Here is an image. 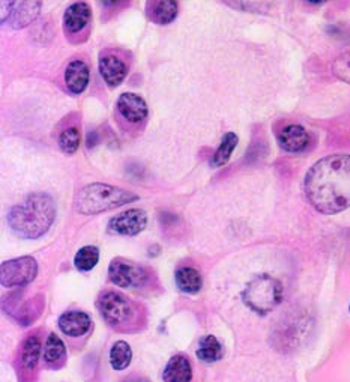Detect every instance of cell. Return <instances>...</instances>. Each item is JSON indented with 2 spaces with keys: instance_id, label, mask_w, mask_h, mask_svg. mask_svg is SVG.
<instances>
[{
  "instance_id": "6da1fadb",
  "label": "cell",
  "mask_w": 350,
  "mask_h": 382,
  "mask_svg": "<svg viewBox=\"0 0 350 382\" xmlns=\"http://www.w3.org/2000/svg\"><path fill=\"white\" fill-rule=\"evenodd\" d=\"M308 202L322 214H337L350 207V155L335 154L319 159L305 175Z\"/></svg>"
},
{
  "instance_id": "7a4b0ae2",
  "label": "cell",
  "mask_w": 350,
  "mask_h": 382,
  "mask_svg": "<svg viewBox=\"0 0 350 382\" xmlns=\"http://www.w3.org/2000/svg\"><path fill=\"white\" fill-rule=\"evenodd\" d=\"M56 217V205L47 193H33L8 212L12 232L24 239H37L50 229Z\"/></svg>"
},
{
  "instance_id": "3957f363",
  "label": "cell",
  "mask_w": 350,
  "mask_h": 382,
  "mask_svg": "<svg viewBox=\"0 0 350 382\" xmlns=\"http://www.w3.org/2000/svg\"><path fill=\"white\" fill-rule=\"evenodd\" d=\"M139 200L137 194L109 184H89L76 194L74 208L78 214L96 216Z\"/></svg>"
},
{
  "instance_id": "277c9868",
  "label": "cell",
  "mask_w": 350,
  "mask_h": 382,
  "mask_svg": "<svg viewBox=\"0 0 350 382\" xmlns=\"http://www.w3.org/2000/svg\"><path fill=\"white\" fill-rule=\"evenodd\" d=\"M242 299L259 315H266L281 303L283 286L271 275H257L247 284L244 294H242Z\"/></svg>"
},
{
  "instance_id": "5b68a950",
  "label": "cell",
  "mask_w": 350,
  "mask_h": 382,
  "mask_svg": "<svg viewBox=\"0 0 350 382\" xmlns=\"http://www.w3.org/2000/svg\"><path fill=\"white\" fill-rule=\"evenodd\" d=\"M38 274V263L30 256L6 261L0 266V281L3 288H23L35 280Z\"/></svg>"
},
{
  "instance_id": "8992f818",
  "label": "cell",
  "mask_w": 350,
  "mask_h": 382,
  "mask_svg": "<svg viewBox=\"0 0 350 382\" xmlns=\"http://www.w3.org/2000/svg\"><path fill=\"white\" fill-rule=\"evenodd\" d=\"M96 307L104 321L112 327L127 324L134 316V310L130 299L118 294V292H104L98 298Z\"/></svg>"
},
{
  "instance_id": "52a82bcc",
  "label": "cell",
  "mask_w": 350,
  "mask_h": 382,
  "mask_svg": "<svg viewBox=\"0 0 350 382\" xmlns=\"http://www.w3.org/2000/svg\"><path fill=\"white\" fill-rule=\"evenodd\" d=\"M109 277L119 288H141L146 283L148 274L141 266L122 259H114L110 263Z\"/></svg>"
},
{
  "instance_id": "ba28073f",
  "label": "cell",
  "mask_w": 350,
  "mask_h": 382,
  "mask_svg": "<svg viewBox=\"0 0 350 382\" xmlns=\"http://www.w3.org/2000/svg\"><path fill=\"white\" fill-rule=\"evenodd\" d=\"M146 225H148L146 212L139 208H134L113 217L109 221V230L112 234L132 236L140 234L141 230H145Z\"/></svg>"
},
{
  "instance_id": "9c48e42d",
  "label": "cell",
  "mask_w": 350,
  "mask_h": 382,
  "mask_svg": "<svg viewBox=\"0 0 350 382\" xmlns=\"http://www.w3.org/2000/svg\"><path fill=\"white\" fill-rule=\"evenodd\" d=\"M116 105H118V112L122 114V118L131 123H139L148 116V104L137 94H122Z\"/></svg>"
},
{
  "instance_id": "30bf717a",
  "label": "cell",
  "mask_w": 350,
  "mask_h": 382,
  "mask_svg": "<svg viewBox=\"0 0 350 382\" xmlns=\"http://www.w3.org/2000/svg\"><path fill=\"white\" fill-rule=\"evenodd\" d=\"M100 73L107 85L110 87H116L127 77L128 67L121 58L114 55H105L100 59Z\"/></svg>"
},
{
  "instance_id": "8fae6325",
  "label": "cell",
  "mask_w": 350,
  "mask_h": 382,
  "mask_svg": "<svg viewBox=\"0 0 350 382\" xmlns=\"http://www.w3.org/2000/svg\"><path fill=\"white\" fill-rule=\"evenodd\" d=\"M91 21V8L86 2H76L64 14V29L67 35L82 32Z\"/></svg>"
},
{
  "instance_id": "7c38bea8",
  "label": "cell",
  "mask_w": 350,
  "mask_h": 382,
  "mask_svg": "<svg viewBox=\"0 0 350 382\" xmlns=\"http://www.w3.org/2000/svg\"><path fill=\"white\" fill-rule=\"evenodd\" d=\"M58 324L64 334L71 337H80L89 331L92 322L87 313L80 312V310H71V312H65L59 318Z\"/></svg>"
},
{
  "instance_id": "4fadbf2b",
  "label": "cell",
  "mask_w": 350,
  "mask_h": 382,
  "mask_svg": "<svg viewBox=\"0 0 350 382\" xmlns=\"http://www.w3.org/2000/svg\"><path fill=\"white\" fill-rule=\"evenodd\" d=\"M308 132L301 125H289L280 131L278 144L286 153H301L308 145Z\"/></svg>"
},
{
  "instance_id": "5bb4252c",
  "label": "cell",
  "mask_w": 350,
  "mask_h": 382,
  "mask_svg": "<svg viewBox=\"0 0 350 382\" xmlns=\"http://www.w3.org/2000/svg\"><path fill=\"white\" fill-rule=\"evenodd\" d=\"M41 2H14L12 5V12L8 23L11 24V28L14 29H23L28 28L30 23L35 21L40 11H41Z\"/></svg>"
},
{
  "instance_id": "9a60e30c",
  "label": "cell",
  "mask_w": 350,
  "mask_h": 382,
  "mask_svg": "<svg viewBox=\"0 0 350 382\" xmlns=\"http://www.w3.org/2000/svg\"><path fill=\"white\" fill-rule=\"evenodd\" d=\"M65 83L71 94L78 95L85 92L89 83V68L83 60L69 62L65 71Z\"/></svg>"
},
{
  "instance_id": "2e32d148",
  "label": "cell",
  "mask_w": 350,
  "mask_h": 382,
  "mask_svg": "<svg viewBox=\"0 0 350 382\" xmlns=\"http://www.w3.org/2000/svg\"><path fill=\"white\" fill-rule=\"evenodd\" d=\"M191 378V364L185 355H175L168 360L163 373L164 382H190Z\"/></svg>"
},
{
  "instance_id": "e0dca14e",
  "label": "cell",
  "mask_w": 350,
  "mask_h": 382,
  "mask_svg": "<svg viewBox=\"0 0 350 382\" xmlns=\"http://www.w3.org/2000/svg\"><path fill=\"white\" fill-rule=\"evenodd\" d=\"M179 6L172 0H163V2H149L148 15L149 19L157 24H168L177 17Z\"/></svg>"
},
{
  "instance_id": "ac0fdd59",
  "label": "cell",
  "mask_w": 350,
  "mask_h": 382,
  "mask_svg": "<svg viewBox=\"0 0 350 382\" xmlns=\"http://www.w3.org/2000/svg\"><path fill=\"white\" fill-rule=\"evenodd\" d=\"M176 284L185 294H197L202 289V275L191 266H182L176 271Z\"/></svg>"
},
{
  "instance_id": "d6986e66",
  "label": "cell",
  "mask_w": 350,
  "mask_h": 382,
  "mask_svg": "<svg viewBox=\"0 0 350 382\" xmlns=\"http://www.w3.org/2000/svg\"><path fill=\"white\" fill-rule=\"evenodd\" d=\"M65 355V345L60 340V337H58L56 334H50L46 342V348H44V361L49 366L56 367L59 366V363H64Z\"/></svg>"
},
{
  "instance_id": "ffe728a7",
  "label": "cell",
  "mask_w": 350,
  "mask_h": 382,
  "mask_svg": "<svg viewBox=\"0 0 350 382\" xmlns=\"http://www.w3.org/2000/svg\"><path fill=\"white\" fill-rule=\"evenodd\" d=\"M197 357L204 363H215L222 357V346L215 336H204L200 340Z\"/></svg>"
},
{
  "instance_id": "44dd1931",
  "label": "cell",
  "mask_w": 350,
  "mask_h": 382,
  "mask_svg": "<svg viewBox=\"0 0 350 382\" xmlns=\"http://www.w3.org/2000/svg\"><path fill=\"white\" fill-rule=\"evenodd\" d=\"M238 145V136L235 132H227L226 136L222 137L221 145L217 149V153L213 154V157L211 158V167H222L224 164H227V162L230 159V155L233 150H235Z\"/></svg>"
},
{
  "instance_id": "7402d4cb",
  "label": "cell",
  "mask_w": 350,
  "mask_h": 382,
  "mask_svg": "<svg viewBox=\"0 0 350 382\" xmlns=\"http://www.w3.org/2000/svg\"><path fill=\"white\" fill-rule=\"evenodd\" d=\"M132 351L130 345L123 340L116 342L110 349V364L114 370H125L131 363Z\"/></svg>"
},
{
  "instance_id": "603a6c76",
  "label": "cell",
  "mask_w": 350,
  "mask_h": 382,
  "mask_svg": "<svg viewBox=\"0 0 350 382\" xmlns=\"http://www.w3.org/2000/svg\"><path fill=\"white\" fill-rule=\"evenodd\" d=\"M98 261H100V250L94 245H86L77 252L74 257V265L78 271L87 272L95 268Z\"/></svg>"
},
{
  "instance_id": "cb8c5ba5",
  "label": "cell",
  "mask_w": 350,
  "mask_h": 382,
  "mask_svg": "<svg viewBox=\"0 0 350 382\" xmlns=\"http://www.w3.org/2000/svg\"><path fill=\"white\" fill-rule=\"evenodd\" d=\"M40 352H41V342L37 336H30L28 340L23 345L21 351V363L26 369H35L40 360Z\"/></svg>"
},
{
  "instance_id": "d4e9b609",
  "label": "cell",
  "mask_w": 350,
  "mask_h": 382,
  "mask_svg": "<svg viewBox=\"0 0 350 382\" xmlns=\"http://www.w3.org/2000/svg\"><path fill=\"white\" fill-rule=\"evenodd\" d=\"M80 141H82V136H80V131L76 127L67 128L65 131L60 132L59 136V146L64 150L65 154H74L80 146Z\"/></svg>"
},
{
  "instance_id": "484cf974",
  "label": "cell",
  "mask_w": 350,
  "mask_h": 382,
  "mask_svg": "<svg viewBox=\"0 0 350 382\" xmlns=\"http://www.w3.org/2000/svg\"><path fill=\"white\" fill-rule=\"evenodd\" d=\"M332 73H334L340 80L346 83H350V53L338 56L334 64H332Z\"/></svg>"
},
{
  "instance_id": "4316f807",
  "label": "cell",
  "mask_w": 350,
  "mask_h": 382,
  "mask_svg": "<svg viewBox=\"0 0 350 382\" xmlns=\"http://www.w3.org/2000/svg\"><path fill=\"white\" fill-rule=\"evenodd\" d=\"M12 5L14 2H5V0L0 2V8H2V23H8V20H10L12 12Z\"/></svg>"
}]
</instances>
